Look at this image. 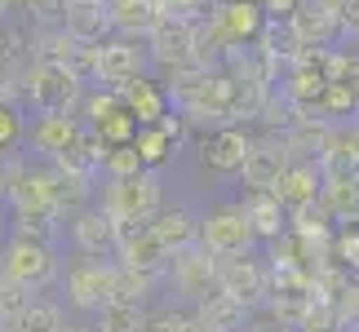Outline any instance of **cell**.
Instances as JSON below:
<instances>
[{
	"label": "cell",
	"instance_id": "cell-1",
	"mask_svg": "<svg viewBox=\"0 0 359 332\" xmlns=\"http://www.w3.org/2000/svg\"><path fill=\"white\" fill-rule=\"evenodd\" d=\"M5 195L13 204V213H18L22 235L49 240V235H53V221L62 217L58 204H53V177H49V169H22L18 182H13Z\"/></svg>",
	"mask_w": 359,
	"mask_h": 332
},
{
	"label": "cell",
	"instance_id": "cell-2",
	"mask_svg": "<svg viewBox=\"0 0 359 332\" xmlns=\"http://www.w3.org/2000/svg\"><path fill=\"white\" fill-rule=\"evenodd\" d=\"M102 209L111 213L116 221H147L151 213L160 209V182H156V173L142 169V173H133V177H111V182H107Z\"/></svg>",
	"mask_w": 359,
	"mask_h": 332
},
{
	"label": "cell",
	"instance_id": "cell-3",
	"mask_svg": "<svg viewBox=\"0 0 359 332\" xmlns=\"http://www.w3.org/2000/svg\"><path fill=\"white\" fill-rule=\"evenodd\" d=\"M80 98H85V85H80L62 62H36L32 76H27V102H32L40 116H49V111H72Z\"/></svg>",
	"mask_w": 359,
	"mask_h": 332
},
{
	"label": "cell",
	"instance_id": "cell-4",
	"mask_svg": "<svg viewBox=\"0 0 359 332\" xmlns=\"http://www.w3.org/2000/svg\"><path fill=\"white\" fill-rule=\"evenodd\" d=\"M0 270H9L13 279L27 288V293H36V288L53 284L58 261H53V248L45 240H36V235H18V240L0 253Z\"/></svg>",
	"mask_w": 359,
	"mask_h": 332
},
{
	"label": "cell",
	"instance_id": "cell-5",
	"mask_svg": "<svg viewBox=\"0 0 359 332\" xmlns=\"http://www.w3.org/2000/svg\"><path fill=\"white\" fill-rule=\"evenodd\" d=\"M151 58H156L164 71H182V67H196V22L191 18H173V13H160L156 27H151Z\"/></svg>",
	"mask_w": 359,
	"mask_h": 332
},
{
	"label": "cell",
	"instance_id": "cell-6",
	"mask_svg": "<svg viewBox=\"0 0 359 332\" xmlns=\"http://www.w3.org/2000/svg\"><path fill=\"white\" fill-rule=\"evenodd\" d=\"M217 288L231 293L236 301H244L248 310L262 306L271 293V279H266V266L253 257V253H231L226 261L217 257Z\"/></svg>",
	"mask_w": 359,
	"mask_h": 332
},
{
	"label": "cell",
	"instance_id": "cell-7",
	"mask_svg": "<svg viewBox=\"0 0 359 332\" xmlns=\"http://www.w3.org/2000/svg\"><path fill=\"white\" fill-rule=\"evenodd\" d=\"M200 244L217 257L248 253V248H253V230H248V217L240 213V204H222V209H213L204 217L200 221Z\"/></svg>",
	"mask_w": 359,
	"mask_h": 332
},
{
	"label": "cell",
	"instance_id": "cell-8",
	"mask_svg": "<svg viewBox=\"0 0 359 332\" xmlns=\"http://www.w3.org/2000/svg\"><path fill=\"white\" fill-rule=\"evenodd\" d=\"M169 261H173V284H177V293H187L191 301L196 297H204L209 288H217V253H209L204 244H182L177 253H169Z\"/></svg>",
	"mask_w": 359,
	"mask_h": 332
},
{
	"label": "cell",
	"instance_id": "cell-9",
	"mask_svg": "<svg viewBox=\"0 0 359 332\" xmlns=\"http://www.w3.org/2000/svg\"><path fill=\"white\" fill-rule=\"evenodd\" d=\"M111 284H116V266H107L102 257H89L67 270V293L80 310H102L111 301Z\"/></svg>",
	"mask_w": 359,
	"mask_h": 332
},
{
	"label": "cell",
	"instance_id": "cell-10",
	"mask_svg": "<svg viewBox=\"0 0 359 332\" xmlns=\"http://www.w3.org/2000/svg\"><path fill=\"white\" fill-rule=\"evenodd\" d=\"M116 253L124 266H151V270H164L169 253L160 248V240L151 235L147 221H116Z\"/></svg>",
	"mask_w": 359,
	"mask_h": 332
},
{
	"label": "cell",
	"instance_id": "cell-11",
	"mask_svg": "<svg viewBox=\"0 0 359 332\" xmlns=\"http://www.w3.org/2000/svg\"><path fill=\"white\" fill-rule=\"evenodd\" d=\"M62 32L80 45H102L111 36L107 0H62Z\"/></svg>",
	"mask_w": 359,
	"mask_h": 332
},
{
	"label": "cell",
	"instance_id": "cell-12",
	"mask_svg": "<svg viewBox=\"0 0 359 332\" xmlns=\"http://www.w3.org/2000/svg\"><path fill=\"white\" fill-rule=\"evenodd\" d=\"M196 324L204 332H244L248 324V306L244 301H236L231 293H222V288H209L204 297H196Z\"/></svg>",
	"mask_w": 359,
	"mask_h": 332
},
{
	"label": "cell",
	"instance_id": "cell-13",
	"mask_svg": "<svg viewBox=\"0 0 359 332\" xmlns=\"http://www.w3.org/2000/svg\"><path fill=\"white\" fill-rule=\"evenodd\" d=\"M328 137H333V124H328L324 116L320 120H315L311 116V111H306V116H297L293 124H288V129H284V155L288 160H320V151L328 146Z\"/></svg>",
	"mask_w": 359,
	"mask_h": 332
},
{
	"label": "cell",
	"instance_id": "cell-14",
	"mask_svg": "<svg viewBox=\"0 0 359 332\" xmlns=\"http://www.w3.org/2000/svg\"><path fill=\"white\" fill-rule=\"evenodd\" d=\"M76 248L85 257H107V253H116V217L107 213V209H80L76 213Z\"/></svg>",
	"mask_w": 359,
	"mask_h": 332
},
{
	"label": "cell",
	"instance_id": "cell-15",
	"mask_svg": "<svg viewBox=\"0 0 359 332\" xmlns=\"http://www.w3.org/2000/svg\"><path fill=\"white\" fill-rule=\"evenodd\" d=\"M284 146H275V142H248L244 151V160H240V173H244V186H253V191H271L275 182H280V173H284Z\"/></svg>",
	"mask_w": 359,
	"mask_h": 332
},
{
	"label": "cell",
	"instance_id": "cell-16",
	"mask_svg": "<svg viewBox=\"0 0 359 332\" xmlns=\"http://www.w3.org/2000/svg\"><path fill=\"white\" fill-rule=\"evenodd\" d=\"M271 191H275V200H280L284 209L311 204V200H320V169H315L311 160H288L284 173H280V182H275Z\"/></svg>",
	"mask_w": 359,
	"mask_h": 332
},
{
	"label": "cell",
	"instance_id": "cell-17",
	"mask_svg": "<svg viewBox=\"0 0 359 332\" xmlns=\"http://www.w3.org/2000/svg\"><path fill=\"white\" fill-rule=\"evenodd\" d=\"M80 129H85V124H80L72 111H49V116H40V120L32 124V146L45 151V155L53 160V155H62V151L76 142Z\"/></svg>",
	"mask_w": 359,
	"mask_h": 332
},
{
	"label": "cell",
	"instance_id": "cell-18",
	"mask_svg": "<svg viewBox=\"0 0 359 332\" xmlns=\"http://www.w3.org/2000/svg\"><path fill=\"white\" fill-rule=\"evenodd\" d=\"M315 169H320V182H359V151L351 142V133L333 129L328 146L320 151V160H315Z\"/></svg>",
	"mask_w": 359,
	"mask_h": 332
},
{
	"label": "cell",
	"instance_id": "cell-19",
	"mask_svg": "<svg viewBox=\"0 0 359 332\" xmlns=\"http://www.w3.org/2000/svg\"><path fill=\"white\" fill-rule=\"evenodd\" d=\"M98 76H102V85H111V89L120 93L133 76H142L137 49L124 45V40H111V36H107L102 45H98Z\"/></svg>",
	"mask_w": 359,
	"mask_h": 332
},
{
	"label": "cell",
	"instance_id": "cell-20",
	"mask_svg": "<svg viewBox=\"0 0 359 332\" xmlns=\"http://www.w3.org/2000/svg\"><path fill=\"white\" fill-rule=\"evenodd\" d=\"M240 213L248 217V230H253V240H271V235H280V230L288 226V221H284V204L275 200V191H253V186H248Z\"/></svg>",
	"mask_w": 359,
	"mask_h": 332
},
{
	"label": "cell",
	"instance_id": "cell-21",
	"mask_svg": "<svg viewBox=\"0 0 359 332\" xmlns=\"http://www.w3.org/2000/svg\"><path fill=\"white\" fill-rule=\"evenodd\" d=\"M288 27L297 32L302 45H328V40L337 36V18L320 5V0H297V9L288 13Z\"/></svg>",
	"mask_w": 359,
	"mask_h": 332
},
{
	"label": "cell",
	"instance_id": "cell-22",
	"mask_svg": "<svg viewBox=\"0 0 359 332\" xmlns=\"http://www.w3.org/2000/svg\"><path fill=\"white\" fill-rule=\"evenodd\" d=\"M147 226H151V235L160 240L164 253H177L182 244L200 240V226H196V217H191L187 209H156V213L147 217Z\"/></svg>",
	"mask_w": 359,
	"mask_h": 332
},
{
	"label": "cell",
	"instance_id": "cell-23",
	"mask_svg": "<svg viewBox=\"0 0 359 332\" xmlns=\"http://www.w3.org/2000/svg\"><path fill=\"white\" fill-rule=\"evenodd\" d=\"M244 151H248V133L236 129V124H226V129H217L209 142H204V164H209L213 173H240Z\"/></svg>",
	"mask_w": 359,
	"mask_h": 332
},
{
	"label": "cell",
	"instance_id": "cell-24",
	"mask_svg": "<svg viewBox=\"0 0 359 332\" xmlns=\"http://www.w3.org/2000/svg\"><path fill=\"white\" fill-rule=\"evenodd\" d=\"M49 177H53V204H58V213H80V209L89 204V177H93V173L53 160Z\"/></svg>",
	"mask_w": 359,
	"mask_h": 332
},
{
	"label": "cell",
	"instance_id": "cell-25",
	"mask_svg": "<svg viewBox=\"0 0 359 332\" xmlns=\"http://www.w3.org/2000/svg\"><path fill=\"white\" fill-rule=\"evenodd\" d=\"M213 18L226 27V36L236 40V45H244V40H257L262 22H266V13H262L257 0H226V5H217Z\"/></svg>",
	"mask_w": 359,
	"mask_h": 332
},
{
	"label": "cell",
	"instance_id": "cell-26",
	"mask_svg": "<svg viewBox=\"0 0 359 332\" xmlns=\"http://www.w3.org/2000/svg\"><path fill=\"white\" fill-rule=\"evenodd\" d=\"M107 18L124 36H147L156 27L160 9H156V0H107Z\"/></svg>",
	"mask_w": 359,
	"mask_h": 332
},
{
	"label": "cell",
	"instance_id": "cell-27",
	"mask_svg": "<svg viewBox=\"0 0 359 332\" xmlns=\"http://www.w3.org/2000/svg\"><path fill=\"white\" fill-rule=\"evenodd\" d=\"M160 270L151 266H116V284H111V301H124V306H142V301L156 293Z\"/></svg>",
	"mask_w": 359,
	"mask_h": 332
},
{
	"label": "cell",
	"instance_id": "cell-28",
	"mask_svg": "<svg viewBox=\"0 0 359 332\" xmlns=\"http://www.w3.org/2000/svg\"><path fill=\"white\" fill-rule=\"evenodd\" d=\"M320 204L333 226H355L359 221V182H320Z\"/></svg>",
	"mask_w": 359,
	"mask_h": 332
},
{
	"label": "cell",
	"instance_id": "cell-29",
	"mask_svg": "<svg viewBox=\"0 0 359 332\" xmlns=\"http://www.w3.org/2000/svg\"><path fill=\"white\" fill-rule=\"evenodd\" d=\"M120 102H124V111L137 120V124H156V116L164 111V93L151 85V80H142V76H133L129 85L120 89Z\"/></svg>",
	"mask_w": 359,
	"mask_h": 332
},
{
	"label": "cell",
	"instance_id": "cell-30",
	"mask_svg": "<svg viewBox=\"0 0 359 332\" xmlns=\"http://www.w3.org/2000/svg\"><path fill=\"white\" fill-rule=\"evenodd\" d=\"M257 40H262V49L271 53L275 62H293V53L302 49V40H297V32L288 27V18H266L262 22V32H257Z\"/></svg>",
	"mask_w": 359,
	"mask_h": 332
},
{
	"label": "cell",
	"instance_id": "cell-31",
	"mask_svg": "<svg viewBox=\"0 0 359 332\" xmlns=\"http://www.w3.org/2000/svg\"><path fill=\"white\" fill-rule=\"evenodd\" d=\"M297 332H346V319L337 314L333 301H324V297H311L306 301V310L297 314Z\"/></svg>",
	"mask_w": 359,
	"mask_h": 332
},
{
	"label": "cell",
	"instance_id": "cell-32",
	"mask_svg": "<svg viewBox=\"0 0 359 332\" xmlns=\"http://www.w3.org/2000/svg\"><path fill=\"white\" fill-rule=\"evenodd\" d=\"M297 116H306V111H302V106H297L293 98H288V93H275V89H271V93H266V98H262V102H257V120H262V124H266V129H271V133H275V129H280V133H284V129H288V124H293Z\"/></svg>",
	"mask_w": 359,
	"mask_h": 332
},
{
	"label": "cell",
	"instance_id": "cell-33",
	"mask_svg": "<svg viewBox=\"0 0 359 332\" xmlns=\"http://www.w3.org/2000/svg\"><path fill=\"white\" fill-rule=\"evenodd\" d=\"M13 328H22V332H58L62 328V310L53 306V301H27L18 310V319H13Z\"/></svg>",
	"mask_w": 359,
	"mask_h": 332
},
{
	"label": "cell",
	"instance_id": "cell-34",
	"mask_svg": "<svg viewBox=\"0 0 359 332\" xmlns=\"http://www.w3.org/2000/svg\"><path fill=\"white\" fill-rule=\"evenodd\" d=\"M133 151H137V160H142V169H156V164H164L169 160V151H173V142L164 137L156 124H142V129L133 133Z\"/></svg>",
	"mask_w": 359,
	"mask_h": 332
},
{
	"label": "cell",
	"instance_id": "cell-35",
	"mask_svg": "<svg viewBox=\"0 0 359 332\" xmlns=\"http://www.w3.org/2000/svg\"><path fill=\"white\" fill-rule=\"evenodd\" d=\"M324 85H328V80H320L315 71H306V67H293V76H288L284 93H288V98H293V102H297L302 111H315V102H320Z\"/></svg>",
	"mask_w": 359,
	"mask_h": 332
},
{
	"label": "cell",
	"instance_id": "cell-36",
	"mask_svg": "<svg viewBox=\"0 0 359 332\" xmlns=\"http://www.w3.org/2000/svg\"><path fill=\"white\" fill-rule=\"evenodd\" d=\"M62 67L80 80V85L102 80V76H98V45H80V40H72V49L62 53Z\"/></svg>",
	"mask_w": 359,
	"mask_h": 332
},
{
	"label": "cell",
	"instance_id": "cell-37",
	"mask_svg": "<svg viewBox=\"0 0 359 332\" xmlns=\"http://www.w3.org/2000/svg\"><path fill=\"white\" fill-rule=\"evenodd\" d=\"M98 332H142V310L124 306V301H107L98 310Z\"/></svg>",
	"mask_w": 359,
	"mask_h": 332
},
{
	"label": "cell",
	"instance_id": "cell-38",
	"mask_svg": "<svg viewBox=\"0 0 359 332\" xmlns=\"http://www.w3.org/2000/svg\"><path fill=\"white\" fill-rule=\"evenodd\" d=\"M89 129H98V137L107 146H120V142H133V133H137V120L124 111V102L111 111V116H102L98 124H89Z\"/></svg>",
	"mask_w": 359,
	"mask_h": 332
},
{
	"label": "cell",
	"instance_id": "cell-39",
	"mask_svg": "<svg viewBox=\"0 0 359 332\" xmlns=\"http://www.w3.org/2000/svg\"><path fill=\"white\" fill-rule=\"evenodd\" d=\"M27 301H32V297H27V288L13 279L9 270H0V328L18 319V310L27 306Z\"/></svg>",
	"mask_w": 359,
	"mask_h": 332
},
{
	"label": "cell",
	"instance_id": "cell-40",
	"mask_svg": "<svg viewBox=\"0 0 359 332\" xmlns=\"http://www.w3.org/2000/svg\"><path fill=\"white\" fill-rule=\"evenodd\" d=\"M102 173H107V177H133V173H142V160H137L133 142L107 146V155H102Z\"/></svg>",
	"mask_w": 359,
	"mask_h": 332
},
{
	"label": "cell",
	"instance_id": "cell-41",
	"mask_svg": "<svg viewBox=\"0 0 359 332\" xmlns=\"http://www.w3.org/2000/svg\"><path fill=\"white\" fill-rule=\"evenodd\" d=\"M333 257H337L346 270L359 275V221H355V226H341V235L333 240Z\"/></svg>",
	"mask_w": 359,
	"mask_h": 332
},
{
	"label": "cell",
	"instance_id": "cell-42",
	"mask_svg": "<svg viewBox=\"0 0 359 332\" xmlns=\"http://www.w3.org/2000/svg\"><path fill=\"white\" fill-rule=\"evenodd\" d=\"M333 306H337L341 319H346V328L359 324V279H346V284H341V293L333 297Z\"/></svg>",
	"mask_w": 359,
	"mask_h": 332
},
{
	"label": "cell",
	"instance_id": "cell-43",
	"mask_svg": "<svg viewBox=\"0 0 359 332\" xmlns=\"http://www.w3.org/2000/svg\"><path fill=\"white\" fill-rule=\"evenodd\" d=\"M22 137V124H18V111L9 106V98L0 93V151H9L13 142Z\"/></svg>",
	"mask_w": 359,
	"mask_h": 332
},
{
	"label": "cell",
	"instance_id": "cell-44",
	"mask_svg": "<svg viewBox=\"0 0 359 332\" xmlns=\"http://www.w3.org/2000/svg\"><path fill=\"white\" fill-rule=\"evenodd\" d=\"M116 106H120V93H116L111 85H107V93H89V98H85V111H89V124H98L102 116H111Z\"/></svg>",
	"mask_w": 359,
	"mask_h": 332
},
{
	"label": "cell",
	"instance_id": "cell-45",
	"mask_svg": "<svg viewBox=\"0 0 359 332\" xmlns=\"http://www.w3.org/2000/svg\"><path fill=\"white\" fill-rule=\"evenodd\" d=\"M191 314H173V310H160V314H142V332H182Z\"/></svg>",
	"mask_w": 359,
	"mask_h": 332
},
{
	"label": "cell",
	"instance_id": "cell-46",
	"mask_svg": "<svg viewBox=\"0 0 359 332\" xmlns=\"http://www.w3.org/2000/svg\"><path fill=\"white\" fill-rule=\"evenodd\" d=\"M160 13H173V18H191L196 22V13L204 9V0H156Z\"/></svg>",
	"mask_w": 359,
	"mask_h": 332
},
{
	"label": "cell",
	"instance_id": "cell-47",
	"mask_svg": "<svg viewBox=\"0 0 359 332\" xmlns=\"http://www.w3.org/2000/svg\"><path fill=\"white\" fill-rule=\"evenodd\" d=\"M27 169V164L18 160V155H9V151H0V195H5V191L18 182V173Z\"/></svg>",
	"mask_w": 359,
	"mask_h": 332
},
{
	"label": "cell",
	"instance_id": "cell-48",
	"mask_svg": "<svg viewBox=\"0 0 359 332\" xmlns=\"http://www.w3.org/2000/svg\"><path fill=\"white\" fill-rule=\"evenodd\" d=\"M337 32L359 36V0H341L337 5Z\"/></svg>",
	"mask_w": 359,
	"mask_h": 332
},
{
	"label": "cell",
	"instance_id": "cell-49",
	"mask_svg": "<svg viewBox=\"0 0 359 332\" xmlns=\"http://www.w3.org/2000/svg\"><path fill=\"white\" fill-rule=\"evenodd\" d=\"M341 85H346L351 102H355V111H359V58H346V67H341Z\"/></svg>",
	"mask_w": 359,
	"mask_h": 332
},
{
	"label": "cell",
	"instance_id": "cell-50",
	"mask_svg": "<svg viewBox=\"0 0 359 332\" xmlns=\"http://www.w3.org/2000/svg\"><path fill=\"white\" fill-rule=\"evenodd\" d=\"M257 5H262L266 18H288V13L297 9V0H257Z\"/></svg>",
	"mask_w": 359,
	"mask_h": 332
},
{
	"label": "cell",
	"instance_id": "cell-51",
	"mask_svg": "<svg viewBox=\"0 0 359 332\" xmlns=\"http://www.w3.org/2000/svg\"><path fill=\"white\" fill-rule=\"evenodd\" d=\"M244 332H288V324H280V319H271V314H266V319H248Z\"/></svg>",
	"mask_w": 359,
	"mask_h": 332
},
{
	"label": "cell",
	"instance_id": "cell-52",
	"mask_svg": "<svg viewBox=\"0 0 359 332\" xmlns=\"http://www.w3.org/2000/svg\"><path fill=\"white\" fill-rule=\"evenodd\" d=\"M22 5H36V0H5V9H22Z\"/></svg>",
	"mask_w": 359,
	"mask_h": 332
},
{
	"label": "cell",
	"instance_id": "cell-53",
	"mask_svg": "<svg viewBox=\"0 0 359 332\" xmlns=\"http://www.w3.org/2000/svg\"><path fill=\"white\" fill-rule=\"evenodd\" d=\"M182 332H204V328L196 324V314H191V319H187V328H182Z\"/></svg>",
	"mask_w": 359,
	"mask_h": 332
},
{
	"label": "cell",
	"instance_id": "cell-54",
	"mask_svg": "<svg viewBox=\"0 0 359 332\" xmlns=\"http://www.w3.org/2000/svg\"><path fill=\"white\" fill-rule=\"evenodd\" d=\"M351 142H355V151H359V124H355V129H351Z\"/></svg>",
	"mask_w": 359,
	"mask_h": 332
},
{
	"label": "cell",
	"instance_id": "cell-55",
	"mask_svg": "<svg viewBox=\"0 0 359 332\" xmlns=\"http://www.w3.org/2000/svg\"><path fill=\"white\" fill-rule=\"evenodd\" d=\"M0 18H5V0H0Z\"/></svg>",
	"mask_w": 359,
	"mask_h": 332
},
{
	"label": "cell",
	"instance_id": "cell-56",
	"mask_svg": "<svg viewBox=\"0 0 359 332\" xmlns=\"http://www.w3.org/2000/svg\"><path fill=\"white\" fill-rule=\"evenodd\" d=\"M355 328H359V324H355Z\"/></svg>",
	"mask_w": 359,
	"mask_h": 332
}]
</instances>
